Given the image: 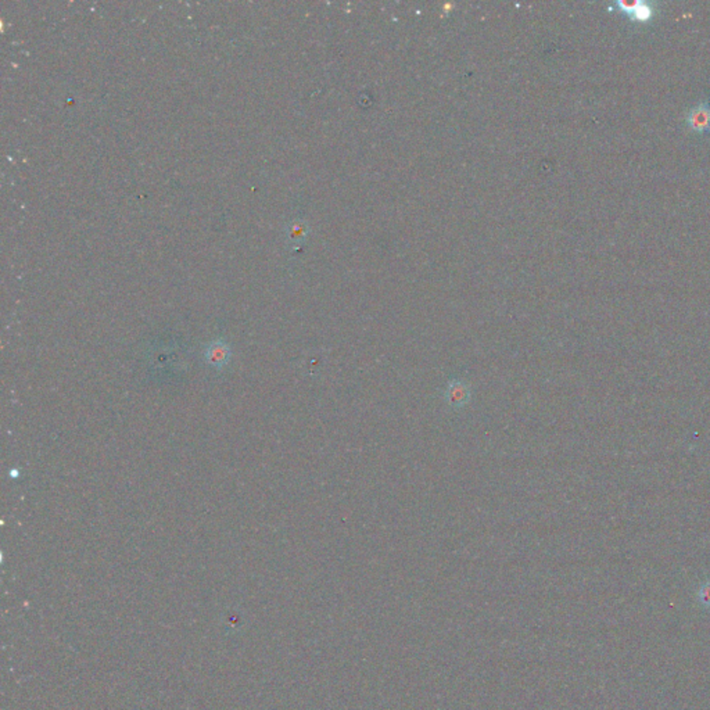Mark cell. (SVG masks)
Returning <instances> with one entry per match:
<instances>
[{
  "mask_svg": "<svg viewBox=\"0 0 710 710\" xmlns=\"http://www.w3.org/2000/svg\"><path fill=\"white\" fill-rule=\"evenodd\" d=\"M464 395H465V391L462 390V387H461V388H458V387H457V388L453 391V394H451V397H453V398H458V400H460V398L462 400V397H464Z\"/></svg>",
  "mask_w": 710,
  "mask_h": 710,
  "instance_id": "obj_4",
  "label": "cell"
},
{
  "mask_svg": "<svg viewBox=\"0 0 710 710\" xmlns=\"http://www.w3.org/2000/svg\"><path fill=\"white\" fill-rule=\"evenodd\" d=\"M614 6L619 11L627 14L633 21L637 22H648L655 15V6L647 1H633V3L616 1Z\"/></svg>",
  "mask_w": 710,
  "mask_h": 710,
  "instance_id": "obj_2",
  "label": "cell"
},
{
  "mask_svg": "<svg viewBox=\"0 0 710 710\" xmlns=\"http://www.w3.org/2000/svg\"><path fill=\"white\" fill-rule=\"evenodd\" d=\"M687 123L691 130L707 133L710 130V100H705L691 109L687 116Z\"/></svg>",
  "mask_w": 710,
  "mask_h": 710,
  "instance_id": "obj_3",
  "label": "cell"
},
{
  "mask_svg": "<svg viewBox=\"0 0 710 710\" xmlns=\"http://www.w3.org/2000/svg\"><path fill=\"white\" fill-rule=\"evenodd\" d=\"M231 355H232L231 346L225 340H221V339L211 342L204 349V359H206V362L210 366L216 368V369L225 368L229 363Z\"/></svg>",
  "mask_w": 710,
  "mask_h": 710,
  "instance_id": "obj_1",
  "label": "cell"
}]
</instances>
